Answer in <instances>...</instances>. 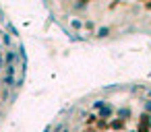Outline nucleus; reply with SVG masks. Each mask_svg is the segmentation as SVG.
Segmentation results:
<instances>
[{
    "mask_svg": "<svg viewBox=\"0 0 151 132\" xmlns=\"http://www.w3.org/2000/svg\"><path fill=\"white\" fill-rule=\"evenodd\" d=\"M15 78H17V66H15V64L4 66V74H2V85H4V89H13V87H15Z\"/></svg>",
    "mask_w": 151,
    "mask_h": 132,
    "instance_id": "1",
    "label": "nucleus"
},
{
    "mask_svg": "<svg viewBox=\"0 0 151 132\" xmlns=\"http://www.w3.org/2000/svg\"><path fill=\"white\" fill-rule=\"evenodd\" d=\"M4 66H11V64H19V56H17V50H4Z\"/></svg>",
    "mask_w": 151,
    "mask_h": 132,
    "instance_id": "2",
    "label": "nucleus"
},
{
    "mask_svg": "<svg viewBox=\"0 0 151 132\" xmlns=\"http://www.w3.org/2000/svg\"><path fill=\"white\" fill-rule=\"evenodd\" d=\"M114 113H116V107H114L110 101H108L101 109H97V118H112Z\"/></svg>",
    "mask_w": 151,
    "mask_h": 132,
    "instance_id": "3",
    "label": "nucleus"
},
{
    "mask_svg": "<svg viewBox=\"0 0 151 132\" xmlns=\"http://www.w3.org/2000/svg\"><path fill=\"white\" fill-rule=\"evenodd\" d=\"M68 128H70V120H60L58 124L52 126V132H68Z\"/></svg>",
    "mask_w": 151,
    "mask_h": 132,
    "instance_id": "4",
    "label": "nucleus"
},
{
    "mask_svg": "<svg viewBox=\"0 0 151 132\" xmlns=\"http://www.w3.org/2000/svg\"><path fill=\"white\" fill-rule=\"evenodd\" d=\"M116 116L122 118V120H128V118H132V109H130L128 105H122V107L116 109Z\"/></svg>",
    "mask_w": 151,
    "mask_h": 132,
    "instance_id": "5",
    "label": "nucleus"
},
{
    "mask_svg": "<svg viewBox=\"0 0 151 132\" xmlns=\"http://www.w3.org/2000/svg\"><path fill=\"white\" fill-rule=\"evenodd\" d=\"M68 25H70L75 31H81V29H85V23H83L79 17H70V19H68Z\"/></svg>",
    "mask_w": 151,
    "mask_h": 132,
    "instance_id": "6",
    "label": "nucleus"
},
{
    "mask_svg": "<svg viewBox=\"0 0 151 132\" xmlns=\"http://www.w3.org/2000/svg\"><path fill=\"white\" fill-rule=\"evenodd\" d=\"M70 11H75V13H87L89 4L87 2H75V4H70Z\"/></svg>",
    "mask_w": 151,
    "mask_h": 132,
    "instance_id": "7",
    "label": "nucleus"
},
{
    "mask_svg": "<svg viewBox=\"0 0 151 132\" xmlns=\"http://www.w3.org/2000/svg\"><path fill=\"white\" fill-rule=\"evenodd\" d=\"M0 41H2V46H6V50H13V37H11V33H0Z\"/></svg>",
    "mask_w": 151,
    "mask_h": 132,
    "instance_id": "8",
    "label": "nucleus"
},
{
    "mask_svg": "<svg viewBox=\"0 0 151 132\" xmlns=\"http://www.w3.org/2000/svg\"><path fill=\"white\" fill-rule=\"evenodd\" d=\"M110 33H112V29H110V27H97L93 35H95V37H99V39H104V37H108Z\"/></svg>",
    "mask_w": 151,
    "mask_h": 132,
    "instance_id": "9",
    "label": "nucleus"
},
{
    "mask_svg": "<svg viewBox=\"0 0 151 132\" xmlns=\"http://www.w3.org/2000/svg\"><path fill=\"white\" fill-rule=\"evenodd\" d=\"M106 103H108L106 99H95V101L91 103V109H95V111H97V109H101V107H104Z\"/></svg>",
    "mask_w": 151,
    "mask_h": 132,
    "instance_id": "10",
    "label": "nucleus"
},
{
    "mask_svg": "<svg viewBox=\"0 0 151 132\" xmlns=\"http://www.w3.org/2000/svg\"><path fill=\"white\" fill-rule=\"evenodd\" d=\"M11 97V89H2V93H0V99H2V101H6Z\"/></svg>",
    "mask_w": 151,
    "mask_h": 132,
    "instance_id": "11",
    "label": "nucleus"
},
{
    "mask_svg": "<svg viewBox=\"0 0 151 132\" xmlns=\"http://www.w3.org/2000/svg\"><path fill=\"white\" fill-rule=\"evenodd\" d=\"M143 109H145L147 116H151V101H145V103H143Z\"/></svg>",
    "mask_w": 151,
    "mask_h": 132,
    "instance_id": "12",
    "label": "nucleus"
},
{
    "mask_svg": "<svg viewBox=\"0 0 151 132\" xmlns=\"http://www.w3.org/2000/svg\"><path fill=\"white\" fill-rule=\"evenodd\" d=\"M85 29H87V31H93V29H95V23H93V21H87V23H85Z\"/></svg>",
    "mask_w": 151,
    "mask_h": 132,
    "instance_id": "13",
    "label": "nucleus"
},
{
    "mask_svg": "<svg viewBox=\"0 0 151 132\" xmlns=\"http://www.w3.org/2000/svg\"><path fill=\"white\" fill-rule=\"evenodd\" d=\"M143 89V85H132L130 87V93H137V91H141Z\"/></svg>",
    "mask_w": 151,
    "mask_h": 132,
    "instance_id": "14",
    "label": "nucleus"
},
{
    "mask_svg": "<svg viewBox=\"0 0 151 132\" xmlns=\"http://www.w3.org/2000/svg\"><path fill=\"white\" fill-rule=\"evenodd\" d=\"M0 68H4V54L0 52Z\"/></svg>",
    "mask_w": 151,
    "mask_h": 132,
    "instance_id": "15",
    "label": "nucleus"
},
{
    "mask_svg": "<svg viewBox=\"0 0 151 132\" xmlns=\"http://www.w3.org/2000/svg\"><path fill=\"white\" fill-rule=\"evenodd\" d=\"M147 101H151V89H147Z\"/></svg>",
    "mask_w": 151,
    "mask_h": 132,
    "instance_id": "16",
    "label": "nucleus"
},
{
    "mask_svg": "<svg viewBox=\"0 0 151 132\" xmlns=\"http://www.w3.org/2000/svg\"><path fill=\"white\" fill-rule=\"evenodd\" d=\"M44 132H52V126H46V128H44Z\"/></svg>",
    "mask_w": 151,
    "mask_h": 132,
    "instance_id": "17",
    "label": "nucleus"
}]
</instances>
